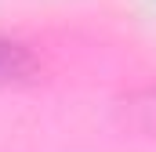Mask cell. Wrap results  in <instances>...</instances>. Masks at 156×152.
<instances>
[{
  "instance_id": "6da1fadb",
  "label": "cell",
  "mask_w": 156,
  "mask_h": 152,
  "mask_svg": "<svg viewBox=\"0 0 156 152\" xmlns=\"http://www.w3.org/2000/svg\"><path fill=\"white\" fill-rule=\"evenodd\" d=\"M37 73V54L18 40L0 36V83H18Z\"/></svg>"
}]
</instances>
